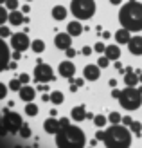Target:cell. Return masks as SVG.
<instances>
[{
    "label": "cell",
    "mask_w": 142,
    "mask_h": 148,
    "mask_svg": "<svg viewBox=\"0 0 142 148\" xmlns=\"http://www.w3.org/2000/svg\"><path fill=\"white\" fill-rule=\"evenodd\" d=\"M119 22L122 27L130 29L131 33L142 31V4L137 0L126 2L119 11Z\"/></svg>",
    "instance_id": "obj_1"
},
{
    "label": "cell",
    "mask_w": 142,
    "mask_h": 148,
    "mask_svg": "<svg viewBox=\"0 0 142 148\" xmlns=\"http://www.w3.org/2000/svg\"><path fill=\"white\" fill-rule=\"evenodd\" d=\"M104 146L108 148H130L131 146V130L121 125H111L108 130H104Z\"/></svg>",
    "instance_id": "obj_2"
},
{
    "label": "cell",
    "mask_w": 142,
    "mask_h": 148,
    "mask_svg": "<svg viewBox=\"0 0 142 148\" xmlns=\"http://www.w3.org/2000/svg\"><path fill=\"white\" fill-rule=\"evenodd\" d=\"M86 137L83 134V130L77 127H63L61 130L56 134V146L59 148H81L85 146Z\"/></svg>",
    "instance_id": "obj_3"
},
{
    "label": "cell",
    "mask_w": 142,
    "mask_h": 148,
    "mask_svg": "<svg viewBox=\"0 0 142 148\" xmlns=\"http://www.w3.org/2000/svg\"><path fill=\"white\" fill-rule=\"evenodd\" d=\"M121 107L126 110H137L142 105V92L135 87H128L126 85L124 90H121V98H119Z\"/></svg>",
    "instance_id": "obj_4"
},
{
    "label": "cell",
    "mask_w": 142,
    "mask_h": 148,
    "mask_svg": "<svg viewBox=\"0 0 142 148\" xmlns=\"http://www.w3.org/2000/svg\"><path fill=\"white\" fill-rule=\"evenodd\" d=\"M70 13L77 20H90L95 14V2L94 0H72Z\"/></svg>",
    "instance_id": "obj_5"
},
{
    "label": "cell",
    "mask_w": 142,
    "mask_h": 148,
    "mask_svg": "<svg viewBox=\"0 0 142 148\" xmlns=\"http://www.w3.org/2000/svg\"><path fill=\"white\" fill-rule=\"evenodd\" d=\"M2 123H4V128L9 132V134H16V132H20L22 125H24L22 116L16 114V112H11V110H4Z\"/></svg>",
    "instance_id": "obj_6"
},
{
    "label": "cell",
    "mask_w": 142,
    "mask_h": 148,
    "mask_svg": "<svg viewBox=\"0 0 142 148\" xmlns=\"http://www.w3.org/2000/svg\"><path fill=\"white\" fill-rule=\"evenodd\" d=\"M34 79L38 83H49V81H54V71H52L50 65L43 63V62H38L34 69Z\"/></svg>",
    "instance_id": "obj_7"
},
{
    "label": "cell",
    "mask_w": 142,
    "mask_h": 148,
    "mask_svg": "<svg viewBox=\"0 0 142 148\" xmlns=\"http://www.w3.org/2000/svg\"><path fill=\"white\" fill-rule=\"evenodd\" d=\"M29 45H31V42H29V36L27 33H16L11 36V47L14 51H20V53H24L25 49H29Z\"/></svg>",
    "instance_id": "obj_8"
},
{
    "label": "cell",
    "mask_w": 142,
    "mask_h": 148,
    "mask_svg": "<svg viewBox=\"0 0 142 148\" xmlns=\"http://www.w3.org/2000/svg\"><path fill=\"white\" fill-rule=\"evenodd\" d=\"M9 62H11V51L7 47V43L2 40V36H0V72L9 67Z\"/></svg>",
    "instance_id": "obj_9"
},
{
    "label": "cell",
    "mask_w": 142,
    "mask_h": 148,
    "mask_svg": "<svg viewBox=\"0 0 142 148\" xmlns=\"http://www.w3.org/2000/svg\"><path fill=\"white\" fill-rule=\"evenodd\" d=\"M54 45H56L59 51H67L69 47H72V36H70L69 33H59V34H56Z\"/></svg>",
    "instance_id": "obj_10"
},
{
    "label": "cell",
    "mask_w": 142,
    "mask_h": 148,
    "mask_svg": "<svg viewBox=\"0 0 142 148\" xmlns=\"http://www.w3.org/2000/svg\"><path fill=\"white\" fill-rule=\"evenodd\" d=\"M43 128H45L47 134H52V136H56L59 130H61V125H59V119H56L54 116H50L49 119L43 121Z\"/></svg>",
    "instance_id": "obj_11"
},
{
    "label": "cell",
    "mask_w": 142,
    "mask_h": 148,
    "mask_svg": "<svg viewBox=\"0 0 142 148\" xmlns=\"http://www.w3.org/2000/svg\"><path fill=\"white\" fill-rule=\"evenodd\" d=\"M74 74H76V67H74L72 62H61L59 63V76L61 78L70 79V78H74Z\"/></svg>",
    "instance_id": "obj_12"
},
{
    "label": "cell",
    "mask_w": 142,
    "mask_h": 148,
    "mask_svg": "<svg viewBox=\"0 0 142 148\" xmlns=\"http://www.w3.org/2000/svg\"><path fill=\"white\" fill-rule=\"evenodd\" d=\"M83 76H85V79H88V81L99 79V76H101V67H99V65H86L85 71H83Z\"/></svg>",
    "instance_id": "obj_13"
},
{
    "label": "cell",
    "mask_w": 142,
    "mask_h": 148,
    "mask_svg": "<svg viewBox=\"0 0 142 148\" xmlns=\"http://www.w3.org/2000/svg\"><path fill=\"white\" fill-rule=\"evenodd\" d=\"M18 94H20V99H24L25 103L33 101L36 98V90H34L31 85H22V88L18 90Z\"/></svg>",
    "instance_id": "obj_14"
},
{
    "label": "cell",
    "mask_w": 142,
    "mask_h": 148,
    "mask_svg": "<svg viewBox=\"0 0 142 148\" xmlns=\"http://www.w3.org/2000/svg\"><path fill=\"white\" fill-rule=\"evenodd\" d=\"M128 49H130V53L131 54H142V36H133V38L128 42Z\"/></svg>",
    "instance_id": "obj_15"
},
{
    "label": "cell",
    "mask_w": 142,
    "mask_h": 148,
    "mask_svg": "<svg viewBox=\"0 0 142 148\" xmlns=\"http://www.w3.org/2000/svg\"><path fill=\"white\" fill-rule=\"evenodd\" d=\"M86 108L83 107V105H79V107H74L72 110H70V117H72V119L74 121H76V123H81V121H85L86 119Z\"/></svg>",
    "instance_id": "obj_16"
},
{
    "label": "cell",
    "mask_w": 142,
    "mask_h": 148,
    "mask_svg": "<svg viewBox=\"0 0 142 148\" xmlns=\"http://www.w3.org/2000/svg\"><path fill=\"white\" fill-rule=\"evenodd\" d=\"M24 11H9V24L11 25H22V24H25V16L22 14Z\"/></svg>",
    "instance_id": "obj_17"
},
{
    "label": "cell",
    "mask_w": 142,
    "mask_h": 148,
    "mask_svg": "<svg viewBox=\"0 0 142 148\" xmlns=\"http://www.w3.org/2000/svg\"><path fill=\"white\" fill-rule=\"evenodd\" d=\"M131 31L130 29H126V27H122V29H119V31L115 33V40H117V43H126L128 45V42L131 40V34H130Z\"/></svg>",
    "instance_id": "obj_18"
},
{
    "label": "cell",
    "mask_w": 142,
    "mask_h": 148,
    "mask_svg": "<svg viewBox=\"0 0 142 148\" xmlns=\"http://www.w3.org/2000/svg\"><path fill=\"white\" fill-rule=\"evenodd\" d=\"M67 33H69L70 36H79L81 33H83V25L79 24V20H72L69 25H67Z\"/></svg>",
    "instance_id": "obj_19"
},
{
    "label": "cell",
    "mask_w": 142,
    "mask_h": 148,
    "mask_svg": "<svg viewBox=\"0 0 142 148\" xmlns=\"http://www.w3.org/2000/svg\"><path fill=\"white\" fill-rule=\"evenodd\" d=\"M124 83L128 85V87H135L137 83H140V78H139V74L135 71H130V72H126L124 74Z\"/></svg>",
    "instance_id": "obj_20"
},
{
    "label": "cell",
    "mask_w": 142,
    "mask_h": 148,
    "mask_svg": "<svg viewBox=\"0 0 142 148\" xmlns=\"http://www.w3.org/2000/svg\"><path fill=\"white\" fill-rule=\"evenodd\" d=\"M104 54H106L110 60L117 62L119 58H121V49H119L115 43H113V45H106V51H104Z\"/></svg>",
    "instance_id": "obj_21"
},
{
    "label": "cell",
    "mask_w": 142,
    "mask_h": 148,
    "mask_svg": "<svg viewBox=\"0 0 142 148\" xmlns=\"http://www.w3.org/2000/svg\"><path fill=\"white\" fill-rule=\"evenodd\" d=\"M67 13H69V11H67L63 5H56L54 9H52V18L58 20V22H61V20L67 18Z\"/></svg>",
    "instance_id": "obj_22"
},
{
    "label": "cell",
    "mask_w": 142,
    "mask_h": 148,
    "mask_svg": "<svg viewBox=\"0 0 142 148\" xmlns=\"http://www.w3.org/2000/svg\"><path fill=\"white\" fill-rule=\"evenodd\" d=\"M31 49L34 51L36 54H40V53L45 51V43H43V40H33L31 42Z\"/></svg>",
    "instance_id": "obj_23"
},
{
    "label": "cell",
    "mask_w": 142,
    "mask_h": 148,
    "mask_svg": "<svg viewBox=\"0 0 142 148\" xmlns=\"http://www.w3.org/2000/svg\"><path fill=\"white\" fill-rule=\"evenodd\" d=\"M50 101L54 103V105H61V103L65 101V96L59 92V90H54V92L50 94Z\"/></svg>",
    "instance_id": "obj_24"
},
{
    "label": "cell",
    "mask_w": 142,
    "mask_h": 148,
    "mask_svg": "<svg viewBox=\"0 0 142 148\" xmlns=\"http://www.w3.org/2000/svg\"><path fill=\"white\" fill-rule=\"evenodd\" d=\"M9 9L7 7H2V4H0V25H4L5 22H9V13H7Z\"/></svg>",
    "instance_id": "obj_25"
},
{
    "label": "cell",
    "mask_w": 142,
    "mask_h": 148,
    "mask_svg": "<svg viewBox=\"0 0 142 148\" xmlns=\"http://www.w3.org/2000/svg\"><path fill=\"white\" fill-rule=\"evenodd\" d=\"M25 114H27V116H31V117L36 116V114H38V107H36L33 101H29L27 105H25Z\"/></svg>",
    "instance_id": "obj_26"
},
{
    "label": "cell",
    "mask_w": 142,
    "mask_h": 148,
    "mask_svg": "<svg viewBox=\"0 0 142 148\" xmlns=\"http://www.w3.org/2000/svg\"><path fill=\"white\" fill-rule=\"evenodd\" d=\"M108 121L111 125H119V123H122V117H121V114H119V112H110Z\"/></svg>",
    "instance_id": "obj_27"
},
{
    "label": "cell",
    "mask_w": 142,
    "mask_h": 148,
    "mask_svg": "<svg viewBox=\"0 0 142 148\" xmlns=\"http://www.w3.org/2000/svg\"><path fill=\"white\" fill-rule=\"evenodd\" d=\"M130 130L139 137V136H140V132H142V125H140V121H133V123L130 125Z\"/></svg>",
    "instance_id": "obj_28"
},
{
    "label": "cell",
    "mask_w": 142,
    "mask_h": 148,
    "mask_svg": "<svg viewBox=\"0 0 142 148\" xmlns=\"http://www.w3.org/2000/svg\"><path fill=\"white\" fill-rule=\"evenodd\" d=\"M18 134L22 136V137H24V139H27V137H31V127H29V125H22V128H20V132H18Z\"/></svg>",
    "instance_id": "obj_29"
},
{
    "label": "cell",
    "mask_w": 142,
    "mask_h": 148,
    "mask_svg": "<svg viewBox=\"0 0 142 148\" xmlns=\"http://www.w3.org/2000/svg\"><path fill=\"white\" fill-rule=\"evenodd\" d=\"M106 121H108V119H106V117H104L103 114H99V116H95V117H94V123H95V127H99V128H103L104 125H106Z\"/></svg>",
    "instance_id": "obj_30"
},
{
    "label": "cell",
    "mask_w": 142,
    "mask_h": 148,
    "mask_svg": "<svg viewBox=\"0 0 142 148\" xmlns=\"http://www.w3.org/2000/svg\"><path fill=\"white\" fill-rule=\"evenodd\" d=\"M9 88H11V90H14V92L20 90V88H22V81H20V78L11 79V81H9Z\"/></svg>",
    "instance_id": "obj_31"
},
{
    "label": "cell",
    "mask_w": 142,
    "mask_h": 148,
    "mask_svg": "<svg viewBox=\"0 0 142 148\" xmlns=\"http://www.w3.org/2000/svg\"><path fill=\"white\" fill-rule=\"evenodd\" d=\"M110 62H111V60H110V58H108L106 54H104V56H101L99 60H97V65H99L101 69H106L108 65H110Z\"/></svg>",
    "instance_id": "obj_32"
},
{
    "label": "cell",
    "mask_w": 142,
    "mask_h": 148,
    "mask_svg": "<svg viewBox=\"0 0 142 148\" xmlns=\"http://www.w3.org/2000/svg\"><path fill=\"white\" fill-rule=\"evenodd\" d=\"M5 7H7L9 11L18 9V0H5Z\"/></svg>",
    "instance_id": "obj_33"
},
{
    "label": "cell",
    "mask_w": 142,
    "mask_h": 148,
    "mask_svg": "<svg viewBox=\"0 0 142 148\" xmlns=\"http://www.w3.org/2000/svg\"><path fill=\"white\" fill-rule=\"evenodd\" d=\"M0 36H2V38H9L11 36V31H9L7 25H0Z\"/></svg>",
    "instance_id": "obj_34"
},
{
    "label": "cell",
    "mask_w": 142,
    "mask_h": 148,
    "mask_svg": "<svg viewBox=\"0 0 142 148\" xmlns=\"http://www.w3.org/2000/svg\"><path fill=\"white\" fill-rule=\"evenodd\" d=\"M94 51H95V53H99V54H103L104 51H106V45H104L103 42H97V43H95V47H94Z\"/></svg>",
    "instance_id": "obj_35"
},
{
    "label": "cell",
    "mask_w": 142,
    "mask_h": 148,
    "mask_svg": "<svg viewBox=\"0 0 142 148\" xmlns=\"http://www.w3.org/2000/svg\"><path fill=\"white\" fill-rule=\"evenodd\" d=\"M5 96H7V87L4 83H0V99H4Z\"/></svg>",
    "instance_id": "obj_36"
},
{
    "label": "cell",
    "mask_w": 142,
    "mask_h": 148,
    "mask_svg": "<svg viewBox=\"0 0 142 148\" xmlns=\"http://www.w3.org/2000/svg\"><path fill=\"white\" fill-rule=\"evenodd\" d=\"M65 56H67V58H74V56H76V49H72V47H69V49L65 51Z\"/></svg>",
    "instance_id": "obj_37"
},
{
    "label": "cell",
    "mask_w": 142,
    "mask_h": 148,
    "mask_svg": "<svg viewBox=\"0 0 142 148\" xmlns=\"http://www.w3.org/2000/svg\"><path fill=\"white\" fill-rule=\"evenodd\" d=\"M95 139L97 141H104V130H97L95 132Z\"/></svg>",
    "instance_id": "obj_38"
},
{
    "label": "cell",
    "mask_w": 142,
    "mask_h": 148,
    "mask_svg": "<svg viewBox=\"0 0 142 148\" xmlns=\"http://www.w3.org/2000/svg\"><path fill=\"white\" fill-rule=\"evenodd\" d=\"M81 54H85V56H90V54H92V47H88V45H85L83 49H81Z\"/></svg>",
    "instance_id": "obj_39"
},
{
    "label": "cell",
    "mask_w": 142,
    "mask_h": 148,
    "mask_svg": "<svg viewBox=\"0 0 142 148\" xmlns=\"http://www.w3.org/2000/svg\"><path fill=\"white\" fill-rule=\"evenodd\" d=\"M131 123H133V119H131V116H124V117H122V125H126V127H130Z\"/></svg>",
    "instance_id": "obj_40"
},
{
    "label": "cell",
    "mask_w": 142,
    "mask_h": 148,
    "mask_svg": "<svg viewBox=\"0 0 142 148\" xmlns=\"http://www.w3.org/2000/svg\"><path fill=\"white\" fill-rule=\"evenodd\" d=\"M59 125H61V128H63V127H69V125H70V119H69V117H61V119H59Z\"/></svg>",
    "instance_id": "obj_41"
},
{
    "label": "cell",
    "mask_w": 142,
    "mask_h": 148,
    "mask_svg": "<svg viewBox=\"0 0 142 148\" xmlns=\"http://www.w3.org/2000/svg\"><path fill=\"white\" fill-rule=\"evenodd\" d=\"M20 81H22V83H29V79H31V78H29V74H20Z\"/></svg>",
    "instance_id": "obj_42"
},
{
    "label": "cell",
    "mask_w": 142,
    "mask_h": 148,
    "mask_svg": "<svg viewBox=\"0 0 142 148\" xmlns=\"http://www.w3.org/2000/svg\"><path fill=\"white\" fill-rule=\"evenodd\" d=\"M111 98L119 99V98H121V90H119V88H113V90H111Z\"/></svg>",
    "instance_id": "obj_43"
},
{
    "label": "cell",
    "mask_w": 142,
    "mask_h": 148,
    "mask_svg": "<svg viewBox=\"0 0 142 148\" xmlns=\"http://www.w3.org/2000/svg\"><path fill=\"white\" fill-rule=\"evenodd\" d=\"M11 58H13V60H20V58H22V54H20V51H14V53H11Z\"/></svg>",
    "instance_id": "obj_44"
},
{
    "label": "cell",
    "mask_w": 142,
    "mask_h": 148,
    "mask_svg": "<svg viewBox=\"0 0 142 148\" xmlns=\"http://www.w3.org/2000/svg\"><path fill=\"white\" fill-rule=\"evenodd\" d=\"M70 81H74L77 87H83V85H85V79H72V78H70Z\"/></svg>",
    "instance_id": "obj_45"
},
{
    "label": "cell",
    "mask_w": 142,
    "mask_h": 148,
    "mask_svg": "<svg viewBox=\"0 0 142 148\" xmlns=\"http://www.w3.org/2000/svg\"><path fill=\"white\" fill-rule=\"evenodd\" d=\"M9 71H14L16 69V60H13V62H9V67H7Z\"/></svg>",
    "instance_id": "obj_46"
},
{
    "label": "cell",
    "mask_w": 142,
    "mask_h": 148,
    "mask_svg": "<svg viewBox=\"0 0 142 148\" xmlns=\"http://www.w3.org/2000/svg\"><path fill=\"white\" fill-rule=\"evenodd\" d=\"M47 88H49V87H47V83H40V85H38V90H41V92H45Z\"/></svg>",
    "instance_id": "obj_47"
},
{
    "label": "cell",
    "mask_w": 142,
    "mask_h": 148,
    "mask_svg": "<svg viewBox=\"0 0 142 148\" xmlns=\"http://www.w3.org/2000/svg\"><path fill=\"white\" fill-rule=\"evenodd\" d=\"M5 128H4V123H2V117H0V134H5Z\"/></svg>",
    "instance_id": "obj_48"
},
{
    "label": "cell",
    "mask_w": 142,
    "mask_h": 148,
    "mask_svg": "<svg viewBox=\"0 0 142 148\" xmlns=\"http://www.w3.org/2000/svg\"><path fill=\"white\" fill-rule=\"evenodd\" d=\"M110 87L115 88V87H117V79H110Z\"/></svg>",
    "instance_id": "obj_49"
},
{
    "label": "cell",
    "mask_w": 142,
    "mask_h": 148,
    "mask_svg": "<svg viewBox=\"0 0 142 148\" xmlns=\"http://www.w3.org/2000/svg\"><path fill=\"white\" fill-rule=\"evenodd\" d=\"M121 2H122V0H110V4H113V5H119Z\"/></svg>",
    "instance_id": "obj_50"
},
{
    "label": "cell",
    "mask_w": 142,
    "mask_h": 148,
    "mask_svg": "<svg viewBox=\"0 0 142 148\" xmlns=\"http://www.w3.org/2000/svg\"><path fill=\"white\" fill-rule=\"evenodd\" d=\"M22 11H24V13H29V11H31V7H29V5H24V7H22Z\"/></svg>",
    "instance_id": "obj_51"
},
{
    "label": "cell",
    "mask_w": 142,
    "mask_h": 148,
    "mask_svg": "<svg viewBox=\"0 0 142 148\" xmlns=\"http://www.w3.org/2000/svg\"><path fill=\"white\" fill-rule=\"evenodd\" d=\"M41 99H43V101H49V99H50V96H47L45 92H43V98H41Z\"/></svg>",
    "instance_id": "obj_52"
},
{
    "label": "cell",
    "mask_w": 142,
    "mask_h": 148,
    "mask_svg": "<svg viewBox=\"0 0 142 148\" xmlns=\"http://www.w3.org/2000/svg\"><path fill=\"white\" fill-rule=\"evenodd\" d=\"M139 78H140V83H142V72H140V74H139Z\"/></svg>",
    "instance_id": "obj_53"
},
{
    "label": "cell",
    "mask_w": 142,
    "mask_h": 148,
    "mask_svg": "<svg viewBox=\"0 0 142 148\" xmlns=\"http://www.w3.org/2000/svg\"><path fill=\"white\" fill-rule=\"evenodd\" d=\"M0 4H5V0H0Z\"/></svg>",
    "instance_id": "obj_54"
},
{
    "label": "cell",
    "mask_w": 142,
    "mask_h": 148,
    "mask_svg": "<svg viewBox=\"0 0 142 148\" xmlns=\"http://www.w3.org/2000/svg\"><path fill=\"white\" fill-rule=\"evenodd\" d=\"M27 2H33V0H27Z\"/></svg>",
    "instance_id": "obj_55"
}]
</instances>
